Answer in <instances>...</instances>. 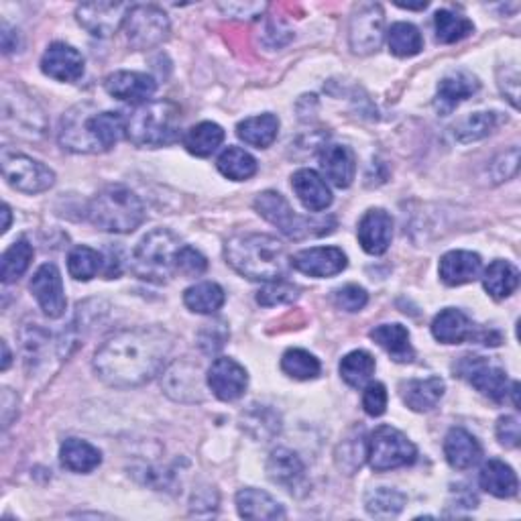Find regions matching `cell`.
Masks as SVG:
<instances>
[{
  "mask_svg": "<svg viewBox=\"0 0 521 521\" xmlns=\"http://www.w3.org/2000/svg\"><path fill=\"white\" fill-rule=\"evenodd\" d=\"M171 351L173 336L159 326L121 330L96 351L94 371L110 387H139L165 369Z\"/></svg>",
  "mask_w": 521,
  "mask_h": 521,
  "instance_id": "obj_1",
  "label": "cell"
},
{
  "mask_svg": "<svg viewBox=\"0 0 521 521\" xmlns=\"http://www.w3.org/2000/svg\"><path fill=\"white\" fill-rule=\"evenodd\" d=\"M127 137L123 112H98L92 102L70 108L60 125V143L74 153H104Z\"/></svg>",
  "mask_w": 521,
  "mask_h": 521,
  "instance_id": "obj_2",
  "label": "cell"
},
{
  "mask_svg": "<svg viewBox=\"0 0 521 521\" xmlns=\"http://www.w3.org/2000/svg\"><path fill=\"white\" fill-rule=\"evenodd\" d=\"M226 263L239 275L251 281H277L283 279L292 267V257H287L285 247L271 235L245 233L228 239L224 245Z\"/></svg>",
  "mask_w": 521,
  "mask_h": 521,
  "instance_id": "obj_3",
  "label": "cell"
},
{
  "mask_svg": "<svg viewBox=\"0 0 521 521\" xmlns=\"http://www.w3.org/2000/svg\"><path fill=\"white\" fill-rule=\"evenodd\" d=\"M182 131V112L169 100L137 106L127 117V139L143 149H159L176 143Z\"/></svg>",
  "mask_w": 521,
  "mask_h": 521,
  "instance_id": "obj_4",
  "label": "cell"
},
{
  "mask_svg": "<svg viewBox=\"0 0 521 521\" xmlns=\"http://www.w3.org/2000/svg\"><path fill=\"white\" fill-rule=\"evenodd\" d=\"M90 222L104 233L129 235L137 230L145 218V206L141 198L127 186H108L94 196L88 206Z\"/></svg>",
  "mask_w": 521,
  "mask_h": 521,
  "instance_id": "obj_5",
  "label": "cell"
},
{
  "mask_svg": "<svg viewBox=\"0 0 521 521\" xmlns=\"http://www.w3.org/2000/svg\"><path fill=\"white\" fill-rule=\"evenodd\" d=\"M182 249L180 239L167 228H155L145 235L133 251V273L149 283H167L176 273V255Z\"/></svg>",
  "mask_w": 521,
  "mask_h": 521,
  "instance_id": "obj_6",
  "label": "cell"
},
{
  "mask_svg": "<svg viewBox=\"0 0 521 521\" xmlns=\"http://www.w3.org/2000/svg\"><path fill=\"white\" fill-rule=\"evenodd\" d=\"M255 210L259 216H263L267 222L277 226L281 233L289 239H308V237H322L332 233V228L336 226L334 218H310V216H300L296 210L289 206V202L273 190L261 192L255 198Z\"/></svg>",
  "mask_w": 521,
  "mask_h": 521,
  "instance_id": "obj_7",
  "label": "cell"
},
{
  "mask_svg": "<svg viewBox=\"0 0 521 521\" xmlns=\"http://www.w3.org/2000/svg\"><path fill=\"white\" fill-rule=\"evenodd\" d=\"M418 450L414 442L391 426H379L367 440V458L375 473H385L416 462Z\"/></svg>",
  "mask_w": 521,
  "mask_h": 521,
  "instance_id": "obj_8",
  "label": "cell"
},
{
  "mask_svg": "<svg viewBox=\"0 0 521 521\" xmlns=\"http://www.w3.org/2000/svg\"><path fill=\"white\" fill-rule=\"evenodd\" d=\"M3 127L19 137L37 139L45 133V117L37 102L23 90L3 88Z\"/></svg>",
  "mask_w": 521,
  "mask_h": 521,
  "instance_id": "obj_9",
  "label": "cell"
},
{
  "mask_svg": "<svg viewBox=\"0 0 521 521\" xmlns=\"http://www.w3.org/2000/svg\"><path fill=\"white\" fill-rule=\"evenodd\" d=\"M3 176L11 188L23 194H41L55 184V173L41 161L3 149Z\"/></svg>",
  "mask_w": 521,
  "mask_h": 521,
  "instance_id": "obj_10",
  "label": "cell"
},
{
  "mask_svg": "<svg viewBox=\"0 0 521 521\" xmlns=\"http://www.w3.org/2000/svg\"><path fill=\"white\" fill-rule=\"evenodd\" d=\"M171 25L163 9L153 5H137L129 11L125 33L131 47L143 51L161 45L169 37Z\"/></svg>",
  "mask_w": 521,
  "mask_h": 521,
  "instance_id": "obj_11",
  "label": "cell"
},
{
  "mask_svg": "<svg viewBox=\"0 0 521 521\" xmlns=\"http://www.w3.org/2000/svg\"><path fill=\"white\" fill-rule=\"evenodd\" d=\"M432 334L438 342H444V344H460L467 340H479L481 344L497 346L501 342V336L497 332L477 330L473 320L465 312L456 310V308H446L434 318Z\"/></svg>",
  "mask_w": 521,
  "mask_h": 521,
  "instance_id": "obj_12",
  "label": "cell"
},
{
  "mask_svg": "<svg viewBox=\"0 0 521 521\" xmlns=\"http://www.w3.org/2000/svg\"><path fill=\"white\" fill-rule=\"evenodd\" d=\"M385 35V15L381 5L363 3L353 11L349 41L351 49L359 55H369L377 51L383 43Z\"/></svg>",
  "mask_w": 521,
  "mask_h": 521,
  "instance_id": "obj_13",
  "label": "cell"
},
{
  "mask_svg": "<svg viewBox=\"0 0 521 521\" xmlns=\"http://www.w3.org/2000/svg\"><path fill=\"white\" fill-rule=\"evenodd\" d=\"M454 371L495 403L505 401L509 393L507 373L495 365H489L483 357H462Z\"/></svg>",
  "mask_w": 521,
  "mask_h": 521,
  "instance_id": "obj_14",
  "label": "cell"
},
{
  "mask_svg": "<svg viewBox=\"0 0 521 521\" xmlns=\"http://www.w3.org/2000/svg\"><path fill=\"white\" fill-rule=\"evenodd\" d=\"M31 294L47 318H62L66 314V292L62 273L53 263L41 265L31 277Z\"/></svg>",
  "mask_w": 521,
  "mask_h": 521,
  "instance_id": "obj_15",
  "label": "cell"
},
{
  "mask_svg": "<svg viewBox=\"0 0 521 521\" xmlns=\"http://www.w3.org/2000/svg\"><path fill=\"white\" fill-rule=\"evenodd\" d=\"M131 9L127 3H86L76 9V19L90 35L104 39L125 25Z\"/></svg>",
  "mask_w": 521,
  "mask_h": 521,
  "instance_id": "obj_16",
  "label": "cell"
},
{
  "mask_svg": "<svg viewBox=\"0 0 521 521\" xmlns=\"http://www.w3.org/2000/svg\"><path fill=\"white\" fill-rule=\"evenodd\" d=\"M208 385L220 401H237L249 387V375L235 359L220 357L208 369Z\"/></svg>",
  "mask_w": 521,
  "mask_h": 521,
  "instance_id": "obj_17",
  "label": "cell"
},
{
  "mask_svg": "<svg viewBox=\"0 0 521 521\" xmlns=\"http://www.w3.org/2000/svg\"><path fill=\"white\" fill-rule=\"evenodd\" d=\"M41 72L57 82H78L84 76V57L68 43H51L41 57Z\"/></svg>",
  "mask_w": 521,
  "mask_h": 521,
  "instance_id": "obj_18",
  "label": "cell"
},
{
  "mask_svg": "<svg viewBox=\"0 0 521 521\" xmlns=\"http://www.w3.org/2000/svg\"><path fill=\"white\" fill-rule=\"evenodd\" d=\"M104 90L121 102L141 106L151 102L157 92V82L141 72H114L106 76Z\"/></svg>",
  "mask_w": 521,
  "mask_h": 521,
  "instance_id": "obj_19",
  "label": "cell"
},
{
  "mask_svg": "<svg viewBox=\"0 0 521 521\" xmlns=\"http://www.w3.org/2000/svg\"><path fill=\"white\" fill-rule=\"evenodd\" d=\"M349 265L346 255L338 247H312L292 257V267L310 277H334Z\"/></svg>",
  "mask_w": 521,
  "mask_h": 521,
  "instance_id": "obj_20",
  "label": "cell"
},
{
  "mask_svg": "<svg viewBox=\"0 0 521 521\" xmlns=\"http://www.w3.org/2000/svg\"><path fill=\"white\" fill-rule=\"evenodd\" d=\"M479 88H481V82L471 72H467V70L450 72L438 84V94H436L434 106L442 117H446V114H450L460 102H465L473 94H477Z\"/></svg>",
  "mask_w": 521,
  "mask_h": 521,
  "instance_id": "obj_21",
  "label": "cell"
},
{
  "mask_svg": "<svg viewBox=\"0 0 521 521\" xmlns=\"http://www.w3.org/2000/svg\"><path fill=\"white\" fill-rule=\"evenodd\" d=\"M359 243L369 255H383L393 239V218L383 208H371L359 222Z\"/></svg>",
  "mask_w": 521,
  "mask_h": 521,
  "instance_id": "obj_22",
  "label": "cell"
},
{
  "mask_svg": "<svg viewBox=\"0 0 521 521\" xmlns=\"http://www.w3.org/2000/svg\"><path fill=\"white\" fill-rule=\"evenodd\" d=\"M267 475L275 485H279L287 491H292V493L306 487L304 462L296 452L287 450V448H275L269 454Z\"/></svg>",
  "mask_w": 521,
  "mask_h": 521,
  "instance_id": "obj_23",
  "label": "cell"
},
{
  "mask_svg": "<svg viewBox=\"0 0 521 521\" xmlns=\"http://www.w3.org/2000/svg\"><path fill=\"white\" fill-rule=\"evenodd\" d=\"M320 169L336 188H349L357 173L355 155L344 145H324L320 151Z\"/></svg>",
  "mask_w": 521,
  "mask_h": 521,
  "instance_id": "obj_24",
  "label": "cell"
},
{
  "mask_svg": "<svg viewBox=\"0 0 521 521\" xmlns=\"http://www.w3.org/2000/svg\"><path fill=\"white\" fill-rule=\"evenodd\" d=\"M444 456L456 471L473 469L483 456L479 440L465 428H452L444 438Z\"/></svg>",
  "mask_w": 521,
  "mask_h": 521,
  "instance_id": "obj_25",
  "label": "cell"
},
{
  "mask_svg": "<svg viewBox=\"0 0 521 521\" xmlns=\"http://www.w3.org/2000/svg\"><path fill=\"white\" fill-rule=\"evenodd\" d=\"M446 385L440 377H428V379H410L399 385V395L403 403L408 405L412 412L426 414L432 412L440 399L444 397Z\"/></svg>",
  "mask_w": 521,
  "mask_h": 521,
  "instance_id": "obj_26",
  "label": "cell"
},
{
  "mask_svg": "<svg viewBox=\"0 0 521 521\" xmlns=\"http://www.w3.org/2000/svg\"><path fill=\"white\" fill-rule=\"evenodd\" d=\"M483 273V261L471 251H450L440 259V279L450 285H465L479 279Z\"/></svg>",
  "mask_w": 521,
  "mask_h": 521,
  "instance_id": "obj_27",
  "label": "cell"
},
{
  "mask_svg": "<svg viewBox=\"0 0 521 521\" xmlns=\"http://www.w3.org/2000/svg\"><path fill=\"white\" fill-rule=\"evenodd\" d=\"M292 188L302 206L310 212H322L332 204V192L328 184L314 169L296 171L292 176Z\"/></svg>",
  "mask_w": 521,
  "mask_h": 521,
  "instance_id": "obj_28",
  "label": "cell"
},
{
  "mask_svg": "<svg viewBox=\"0 0 521 521\" xmlns=\"http://www.w3.org/2000/svg\"><path fill=\"white\" fill-rule=\"evenodd\" d=\"M237 509L239 515L245 519H259V521H273V519H283L285 509L283 505L273 499L269 493L261 489H241L237 493Z\"/></svg>",
  "mask_w": 521,
  "mask_h": 521,
  "instance_id": "obj_29",
  "label": "cell"
},
{
  "mask_svg": "<svg viewBox=\"0 0 521 521\" xmlns=\"http://www.w3.org/2000/svg\"><path fill=\"white\" fill-rule=\"evenodd\" d=\"M479 485L483 491H487L489 495H493L497 499H509V497L517 495V489H519L515 471L509 465H505L503 460H497V458L485 462L479 473Z\"/></svg>",
  "mask_w": 521,
  "mask_h": 521,
  "instance_id": "obj_30",
  "label": "cell"
},
{
  "mask_svg": "<svg viewBox=\"0 0 521 521\" xmlns=\"http://www.w3.org/2000/svg\"><path fill=\"white\" fill-rule=\"evenodd\" d=\"M371 338L395 363H412L414 346L410 342V332L401 324H381L371 330Z\"/></svg>",
  "mask_w": 521,
  "mask_h": 521,
  "instance_id": "obj_31",
  "label": "cell"
},
{
  "mask_svg": "<svg viewBox=\"0 0 521 521\" xmlns=\"http://www.w3.org/2000/svg\"><path fill=\"white\" fill-rule=\"evenodd\" d=\"M60 460L68 471L86 475V473H92L94 469L100 467L102 454L90 442L80 440V438H70L60 448Z\"/></svg>",
  "mask_w": 521,
  "mask_h": 521,
  "instance_id": "obj_32",
  "label": "cell"
},
{
  "mask_svg": "<svg viewBox=\"0 0 521 521\" xmlns=\"http://www.w3.org/2000/svg\"><path fill=\"white\" fill-rule=\"evenodd\" d=\"M277 133H279V119L269 112L259 114V117L245 119L237 125L239 139L257 149L271 147L277 139Z\"/></svg>",
  "mask_w": 521,
  "mask_h": 521,
  "instance_id": "obj_33",
  "label": "cell"
},
{
  "mask_svg": "<svg viewBox=\"0 0 521 521\" xmlns=\"http://www.w3.org/2000/svg\"><path fill=\"white\" fill-rule=\"evenodd\" d=\"M483 285L493 300H505L519 285V271L509 261L497 259L485 269Z\"/></svg>",
  "mask_w": 521,
  "mask_h": 521,
  "instance_id": "obj_34",
  "label": "cell"
},
{
  "mask_svg": "<svg viewBox=\"0 0 521 521\" xmlns=\"http://www.w3.org/2000/svg\"><path fill=\"white\" fill-rule=\"evenodd\" d=\"M226 302L224 289L214 281H202L186 289L184 304L194 314H216Z\"/></svg>",
  "mask_w": 521,
  "mask_h": 521,
  "instance_id": "obj_35",
  "label": "cell"
},
{
  "mask_svg": "<svg viewBox=\"0 0 521 521\" xmlns=\"http://www.w3.org/2000/svg\"><path fill=\"white\" fill-rule=\"evenodd\" d=\"M218 171L222 173L224 178L233 180V182H245L249 178H253L257 173V159L247 153L245 149L241 147H228L220 153L218 161Z\"/></svg>",
  "mask_w": 521,
  "mask_h": 521,
  "instance_id": "obj_36",
  "label": "cell"
},
{
  "mask_svg": "<svg viewBox=\"0 0 521 521\" xmlns=\"http://www.w3.org/2000/svg\"><path fill=\"white\" fill-rule=\"evenodd\" d=\"M503 123L499 112H475L454 127L458 143H475L489 137Z\"/></svg>",
  "mask_w": 521,
  "mask_h": 521,
  "instance_id": "obj_37",
  "label": "cell"
},
{
  "mask_svg": "<svg viewBox=\"0 0 521 521\" xmlns=\"http://www.w3.org/2000/svg\"><path fill=\"white\" fill-rule=\"evenodd\" d=\"M224 141V131L220 125L204 121L192 127L184 135V147L196 157H210Z\"/></svg>",
  "mask_w": 521,
  "mask_h": 521,
  "instance_id": "obj_38",
  "label": "cell"
},
{
  "mask_svg": "<svg viewBox=\"0 0 521 521\" xmlns=\"http://www.w3.org/2000/svg\"><path fill=\"white\" fill-rule=\"evenodd\" d=\"M405 503H408V499H405V495L393 487H377L365 495L367 513L373 517H379V519L397 517L403 511Z\"/></svg>",
  "mask_w": 521,
  "mask_h": 521,
  "instance_id": "obj_39",
  "label": "cell"
},
{
  "mask_svg": "<svg viewBox=\"0 0 521 521\" xmlns=\"http://www.w3.org/2000/svg\"><path fill=\"white\" fill-rule=\"evenodd\" d=\"M33 247L27 239L15 241L0 259V277L3 283H15L19 277H23L33 261Z\"/></svg>",
  "mask_w": 521,
  "mask_h": 521,
  "instance_id": "obj_40",
  "label": "cell"
},
{
  "mask_svg": "<svg viewBox=\"0 0 521 521\" xmlns=\"http://www.w3.org/2000/svg\"><path fill=\"white\" fill-rule=\"evenodd\" d=\"M375 359L367 351H353L340 361V377L355 389L363 387L371 381L375 373Z\"/></svg>",
  "mask_w": 521,
  "mask_h": 521,
  "instance_id": "obj_41",
  "label": "cell"
},
{
  "mask_svg": "<svg viewBox=\"0 0 521 521\" xmlns=\"http://www.w3.org/2000/svg\"><path fill=\"white\" fill-rule=\"evenodd\" d=\"M389 49L397 57H414L424 49L422 33L412 23H395L387 31Z\"/></svg>",
  "mask_w": 521,
  "mask_h": 521,
  "instance_id": "obj_42",
  "label": "cell"
},
{
  "mask_svg": "<svg viewBox=\"0 0 521 521\" xmlns=\"http://www.w3.org/2000/svg\"><path fill=\"white\" fill-rule=\"evenodd\" d=\"M281 371L296 381H310L320 375L322 365L312 353L304 349H289L281 357Z\"/></svg>",
  "mask_w": 521,
  "mask_h": 521,
  "instance_id": "obj_43",
  "label": "cell"
},
{
  "mask_svg": "<svg viewBox=\"0 0 521 521\" xmlns=\"http://www.w3.org/2000/svg\"><path fill=\"white\" fill-rule=\"evenodd\" d=\"M434 27H436V39L446 45L467 39L475 31V25L467 17L456 15L448 9H442L434 15Z\"/></svg>",
  "mask_w": 521,
  "mask_h": 521,
  "instance_id": "obj_44",
  "label": "cell"
},
{
  "mask_svg": "<svg viewBox=\"0 0 521 521\" xmlns=\"http://www.w3.org/2000/svg\"><path fill=\"white\" fill-rule=\"evenodd\" d=\"M104 267V255L90 249V247H76L68 255V271L78 281L94 279Z\"/></svg>",
  "mask_w": 521,
  "mask_h": 521,
  "instance_id": "obj_45",
  "label": "cell"
},
{
  "mask_svg": "<svg viewBox=\"0 0 521 521\" xmlns=\"http://www.w3.org/2000/svg\"><path fill=\"white\" fill-rule=\"evenodd\" d=\"M298 298H300V287L285 279L269 281L265 287L259 289V294H257V302L265 308L294 304Z\"/></svg>",
  "mask_w": 521,
  "mask_h": 521,
  "instance_id": "obj_46",
  "label": "cell"
},
{
  "mask_svg": "<svg viewBox=\"0 0 521 521\" xmlns=\"http://www.w3.org/2000/svg\"><path fill=\"white\" fill-rule=\"evenodd\" d=\"M206 269H208L206 257L194 247L182 245V249L176 255V273L184 277H200L202 273H206Z\"/></svg>",
  "mask_w": 521,
  "mask_h": 521,
  "instance_id": "obj_47",
  "label": "cell"
},
{
  "mask_svg": "<svg viewBox=\"0 0 521 521\" xmlns=\"http://www.w3.org/2000/svg\"><path fill=\"white\" fill-rule=\"evenodd\" d=\"M334 302L344 312H361L369 302V294L363 287L351 283V285H344L338 289V292L334 294Z\"/></svg>",
  "mask_w": 521,
  "mask_h": 521,
  "instance_id": "obj_48",
  "label": "cell"
},
{
  "mask_svg": "<svg viewBox=\"0 0 521 521\" xmlns=\"http://www.w3.org/2000/svg\"><path fill=\"white\" fill-rule=\"evenodd\" d=\"M228 340V328L224 322H212V324H206L200 332V349L206 353V355H214L218 353L222 346L226 344Z\"/></svg>",
  "mask_w": 521,
  "mask_h": 521,
  "instance_id": "obj_49",
  "label": "cell"
},
{
  "mask_svg": "<svg viewBox=\"0 0 521 521\" xmlns=\"http://www.w3.org/2000/svg\"><path fill=\"white\" fill-rule=\"evenodd\" d=\"M363 408H365L367 416H371V418H379V416L385 414V410H387V389H385L383 383L373 381L365 387Z\"/></svg>",
  "mask_w": 521,
  "mask_h": 521,
  "instance_id": "obj_50",
  "label": "cell"
},
{
  "mask_svg": "<svg viewBox=\"0 0 521 521\" xmlns=\"http://www.w3.org/2000/svg\"><path fill=\"white\" fill-rule=\"evenodd\" d=\"M517 165H519V149L511 147L509 151H505L497 161H493L491 171L495 182H507L509 178H513L517 173Z\"/></svg>",
  "mask_w": 521,
  "mask_h": 521,
  "instance_id": "obj_51",
  "label": "cell"
},
{
  "mask_svg": "<svg viewBox=\"0 0 521 521\" xmlns=\"http://www.w3.org/2000/svg\"><path fill=\"white\" fill-rule=\"evenodd\" d=\"M497 440L505 446V448H517L519 446V420L515 416H503L497 420Z\"/></svg>",
  "mask_w": 521,
  "mask_h": 521,
  "instance_id": "obj_52",
  "label": "cell"
},
{
  "mask_svg": "<svg viewBox=\"0 0 521 521\" xmlns=\"http://www.w3.org/2000/svg\"><path fill=\"white\" fill-rule=\"evenodd\" d=\"M499 88L509 98V102L517 108V98H519V70L515 64L505 66V76H499Z\"/></svg>",
  "mask_w": 521,
  "mask_h": 521,
  "instance_id": "obj_53",
  "label": "cell"
},
{
  "mask_svg": "<svg viewBox=\"0 0 521 521\" xmlns=\"http://www.w3.org/2000/svg\"><path fill=\"white\" fill-rule=\"evenodd\" d=\"M267 9V5L263 3H228V5H220V11H224L228 17H237V19H251V17H259L263 11Z\"/></svg>",
  "mask_w": 521,
  "mask_h": 521,
  "instance_id": "obj_54",
  "label": "cell"
},
{
  "mask_svg": "<svg viewBox=\"0 0 521 521\" xmlns=\"http://www.w3.org/2000/svg\"><path fill=\"white\" fill-rule=\"evenodd\" d=\"M102 273H104L106 279H114V277L121 275V257H119V251H114L112 247L104 253Z\"/></svg>",
  "mask_w": 521,
  "mask_h": 521,
  "instance_id": "obj_55",
  "label": "cell"
},
{
  "mask_svg": "<svg viewBox=\"0 0 521 521\" xmlns=\"http://www.w3.org/2000/svg\"><path fill=\"white\" fill-rule=\"evenodd\" d=\"M0 346H3V365H0V369L7 371L9 365H11V351H9V344L5 340H3V344H0Z\"/></svg>",
  "mask_w": 521,
  "mask_h": 521,
  "instance_id": "obj_56",
  "label": "cell"
},
{
  "mask_svg": "<svg viewBox=\"0 0 521 521\" xmlns=\"http://www.w3.org/2000/svg\"><path fill=\"white\" fill-rule=\"evenodd\" d=\"M3 216H5V222H3V233H7V230L11 228V208L5 204L3 206Z\"/></svg>",
  "mask_w": 521,
  "mask_h": 521,
  "instance_id": "obj_57",
  "label": "cell"
}]
</instances>
